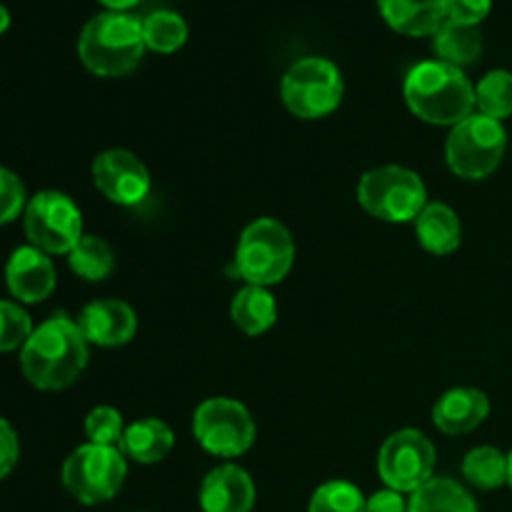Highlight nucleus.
Instances as JSON below:
<instances>
[{
	"label": "nucleus",
	"instance_id": "nucleus-1",
	"mask_svg": "<svg viewBox=\"0 0 512 512\" xmlns=\"http://www.w3.org/2000/svg\"><path fill=\"white\" fill-rule=\"evenodd\" d=\"M90 343L80 333L78 320L53 315L30 333L20 348V370L38 390H63L83 375L90 358Z\"/></svg>",
	"mask_w": 512,
	"mask_h": 512
},
{
	"label": "nucleus",
	"instance_id": "nucleus-2",
	"mask_svg": "<svg viewBox=\"0 0 512 512\" xmlns=\"http://www.w3.org/2000/svg\"><path fill=\"white\" fill-rule=\"evenodd\" d=\"M403 95L410 113L430 125L453 128L475 113V85L463 70L440 60L413 65L405 75Z\"/></svg>",
	"mask_w": 512,
	"mask_h": 512
},
{
	"label": "nucleus",
	"instance_id": "nucleus-3",
	"mask_svg": "<svg viewBox=\"0 0 512 512\" xmlns=\"http://www.w3.org/2000/svg\"><path fill=\"white\" fill-rule=\"evenodd\" d=\"M143 53V20L118 10L90 18L78 38L80 60L100 78H123L133 73L143 60Z\"/></svg>",
	"mask_w": 512,
	"mask_h": 512
},
{
	"label": "nucleus",
	"instance_id": "nucleus-4",
	"mask_svg": "<svg viewBox=\"0 0 512 512\" xmlns=\"http://www.w3.org/2000/svg\"><path fill=\"white\" fill-rule=\"evenodd\" d=\"M295 263V240L275 218H258L240 233L235 270L245 285L270 288L288 278Z\"/></svg>",
	"mask_w": 512,
	"mask_h": 512
},
{
	"label": "nucleus",
	"instance_id": "nucleus-5",
	"mask_svg": "<svg viewBox=\"0 0 512 512\" xmlns=\"http://www.w3.org/2000/svg\"><path fill=\"white\" fill-rule=\"evenodd\" d=\"M358 203L365 213L385 223H413L428 205V188L405 165H380L360 178Z\"/></svg>",
	"mask_w": 512,
	"mask_h": 512
},
{
	"label": "nucleus",
	"instance_id": "nucleus-6",
	"mask_svg": "<svg viewBox=\"0 0 512 512\" xmlns=\"http://www.w3.org/2000/svg\"><path fill=\"white\" fill-rule=\"evenodd\" d=\"M508 150V133L500 120L473 113L450 128L445 160L453 175L463 180H485L498 170Z\"/></svg>",
	"mask_w": 512,
	"mask_h": 512
},
{
	"label": "nucleus",
	"instance_id": "nucleus-7",
	"mask_svg": "<svg viewBox=\"0 0 512 512\" xmlns=\"http://www.w3.org/2000/svg\"><path fill=\"white\" fill-rule=\"evenodd\" d=\"M343 93V73L333 60L320 55L300 58L290 65L280 83L285 108L300 120H320L335 113L343 103Z\"/></svg>",
	"mask_w": 512,
	"mask_h": 512
},
{
	"label": "nucleus",
	"instance_id": "nucleus-8",
	"mask_svg": "<svg viewBox=\"0 0 512 512\" xmlns=\"http://www.w3.org/2000/svg\"><path fill=\"white\" fill-rule=\"evenodd\" d=\"M128 475V463L120 448L85 443L75 448L63 463L65 490L83 505H100L120 493Z\"/></svg>",
	"mask_w": 512,
	"mask_h": 512
},
{
	"label": "nucleus",
	"instance_id": "nucleus-9",
	"mask_svg": "<svg viewBox=\"0 0 512 512\" xmlns=\"http://www.w3.org/2000/svg\"><path fill=\"white\" fill-rule=\"evenodd\" d=\"M193 438L215 458H238L253 448L258 428L243 403L233 398H208L193 413Z\"/></svg>",
	"mask_w": 512,
	"mask_h": 512
},
{
	"label": "nucleus",
	"instance_id": "nucleus-10",
	"mask_svg": "<svg viewBox=\"0 0 512 512\" xmlns=\"http://www.w3.org/2000/svg\"><path fill=\"white\" fill-rule=\"evenodd\" d=\"M23 228L30 245L43 253L70 255L83 238V213L70 195L43 190L25 205Z\"/></svg>",
	"mask_w": 512,
	"mask_h": 512
},
{
	"label": "nucleus",
	"instance_id": "nucleus-11",
	"mask_svg": "<svg viewBox=\"0 0 512 512\" xmlns=\"http://www.w3.org/2000/svg\"><path fill=\"white\" fill-rule=\"evenodd\" d=\"M435 445L425 433L403 428L390 435L378 453V473L385 488L410 493L423 488L435 470Z\"/></svg>",
	"mask_w": 512,
	"mask_h": 512
},
{
	"label": "nucleus",
	"instance_id": "nucleus-12",
	"mask_svg": "<svg viewBox=\"0 0 512 512\" xmlns=\"http://www.w3.org/2000/svg\"><path fill=\"white\" fill-rule=\"evenodd\" d=\"M90 175L103 198L115 205H123V208L143 203L153 188L148 165L125 148H110L95 155Z\"/></svg>",
	"mask_w": 512,
	"mask_h": 512
},
{
	"label": "nucleus",
	"instance_id": "nucleus-13",
	"mask_svg": "<svg viewBox=\"0 0 512 512\" xmlns=\"http://www.w3.org/2000/svg\"><path fill=\"white\" fill-rule=\"evenodd\" d=\"M78 328L90 345L120 348V345H128L138 333V315L125 300H93L80 310Z\"/></svg>",
	"mask_w": 512,
	"mask_h": 512
},
{
	"label": "nucleus",
	"instance_id": "nucleus-14",
	"mask_svg": "<svg viewBox=\"0 0 512 512\" xmlns=\"http://www.w3.org/2000/svg\"><path fill=\"white\" fill-rule=\"evenodd\" d=\"M55 283H58V275H55L53 260L35 245H23L8 258L5 285L20 303H43L55 290Z\"/></svg>",
	"mask_w": 512,
	"mask_h": 512
},
{
	"label": "nucleus",
	"instance_id": "nucleus-15",
	"mask_svg": "<svg viewBox=\"0 0 512 512\" xmlns=\"http://www.w3.org/2000/svg\"><path fill=\"white\" fill-rule=\"evenodd\" d=\"M255 505V483L233 463L210 470L200 485L203 512H250Z\"/></svg>",
	"mask_w": 512,
	"mask_h": 512
},
{
	"label": "nucleus",
	"instance_id": "nucleus-16",
	"mask_svg": "<svg viewBox=\"0 0 512 512\" xmlns=\"http://www.w3.org/2000/svg\"><path fill=\"white\" fill-rule=\"evenodd\" d=\"M490 398L478 388L445 390L433 405V423L443 435H465L488 420Z\"/></svg>",
	"mask_w": 512,
	"mask_h": 512
},
{
	"label": "nucleus",
	"instance_id": "nucleus-17",
	"mask_svg": "<svg viewBox=\"0 0 512 512\" xmlns=\"http://www.w3.org/2000/svg\"><path fill=\"white\" fill-rule=\"evenodd\" d=\"M385 23L403 35H435L448 20L445 0H378Z\"/></svg>",
	"mask_w": 512,
	"mask_h": 512
},
{
	"label": "nucleus",
	"instance_id": "nucleus-18",
	"mask_svg": "<svg viewBox=\"0 0 512 512\" xmlns=\"http://www.w3.org/2000/svg\"><path fill=\"white\" fill-rule=\"evenodd\" d=\"M415 225V238L428 250L430 255H443L455 253L463 240V225H460L458 213L445 203H428L420 210L418 218L413 220Z\"/></svg>",
	"mask_w": 512,
	"mask_h": 512
},
{
	"label": "nucleus",
	"instance_id": "nucleus-19",
	"mask_svg": "<svg viewBox=\"0 0 512 512\" xmlns=\"http://www.w3.org/2000/svg\"><path fill=\"white\" fill-rule=\"evenodd\" d=\"M175 445V433L165 420L143 418L125 428L120 440V453L140 465H155L170 455Z\"/></svg>",
	"mask_w": 512,
	"mask_h": 512
},
{
	"label": "nucleus",
	"instance_id": "nucleus-20",
	"mask_svg": "<svg viewBox=\"0 0 512 512\" xmlns=\"http://www.w3.org/2000/svg\"><path fill=\"white\" fill-rule=\"evenodd\" d=\"M230 318L238 325V330H243L250 338H258L278 323V303L268 288L245 285L233 295Z\"/></svg>",
	"mask_w": 512,
	"mask_h": 512
},
{
	"label": "nucleus",
	"instance_id": "nucleus-21",
	"mask_svg": "<svg viewBox=\"0 0 512 512\" xmlns=\"http://www.w3.org/2000/svg\"><path fill=\"white\" fill-rule=\"evenodd\" d=\"M433 50L440 63L463 70L465 65L475 63L483 53V35L475 25H460L445 20L438 33L433 35Z\"/></svg>",
	"mask_w": 512,
	"mask_h": 512
},
{
	"label": "nucleus",
	"instance_id": "nucleus-22",
	"mask_svg": "<svg viewBox=\"0 0 512 512\" xmlns=\"http://www.w3.org/2000/svg\"><path fill=\"white\" fill-rule=\"evenodd\" d=\"M408 512H478V503L455 480L430 478L410 495Z\"/></svg>",
	"mask_w": 512,
	"mask_h": 512
},
{
	"label": "nucleus",
	"instance_id": "nucleus-23",
	"mask_svg": "<svg viewBox=\"0 0 512 512\" xmlns=\"http://www.w3.org/2000/svg\"><path fill=\"white\" fill-rule=\"evenodd\" d=\"M463 478L478 490H498L508 485V455L493 445L473 448L463 458Z\"/></svg>",
	"mask_w": 512,
	"mask_h": 512
},
{
	"label": "nucleus",
	"instance_id": "nucleus-24",
	"mask_svg": "<svg viewBox=\"0 0 512 512\" xmlns=\"http://www.w3.org/2000/svg\"><path fill=\"white\" fill-rule=\"evenodd\" d=\"M68 265L78 278L88 280V283H100L113 275L115 253L98 235H83L80 243L70 250Z\"/></svg>",
	"mask_w": 512,
	"mask_h": 512
},
{
	"label": "nucleus",
	"instance_id": "nucleus-25",
	"mask_svg": "<svg viewBox=\"0 0 512 512\" xmlns=\"http://www.w3.org/2000/svg\"><path fill=\"white\" fill-rule=\"evenodd\" d=\"M143 38L148 50L170 55L183 48L188 40V23L173 10H155L143 18Z\"/></svg>",
	"mask_w": 512,
	"mask_h": 512
},
{
	"label": "nucleus",
	"instance_id": "nucleus-26",
	"mask_svg": "<svg viewBox=\"0 0 512 512\" xmlns=\"http://www.w3.org/2000/svg\"><path fill=\"white\" fill-rule=\"evenodd\" d=\"M475 113L500 120L512 115V73L510 70H490L475 85Z\"/></svg>",
	"mask_w": 512,
	"mask_h": 512
},
{
	"label": "nucleus",
	"instance_id": "nucleus-27",
	"mask_svg": "<svg viewBox=\"0 0 512 512\" xmlns=\"http://www.w3.org/2000/svg\"><path fill=\"white\" fill-rule=\"evenodd\" d=\"M365 498L358 485L348 480H328L310 498L308 512H365Z\"/></svg>",
	"mask_w": 512,
	"mask_h": 512
},
{
	"label": "nucleus",
	"instance_id": "nucleus-28",
	"mask_svg": "<svg viewBox=\"0 0 512 512\" xmlns=\"http://www.w3.org/2000/svg\"><path fill=\"white\" fill-rule=\"evenodd\" d=\"M123 433L125 423L118 408L98 405V408H93L85 415V435H88V443L105 445V448H118L120 440H123Z\"/></svg>",
	"mask_w": 512,
	"mask_h": 512
},
{
	"label": "nucleus",
	"instance_id": "nucleus-29",
	"mask_svg": "<svg viewBox=\"0 0 512 512\" xmlns=\"http://www.w3.org/2000/svg\"><path fill=\"white\" fill-rule=\"evenodd\" d=\"M33 330L30 315L18 303L0 300V353L23 348Z\"/></svg>",
	"mask_w": 512,
	"mask_h": 512
},
{
	"label": "nucleus",
	"instance_id": "nucleus-30",
	"mask_svg": "<svg viewBox=\"0 0 512 512\" xmlns=\"http://www.w3.org/2000/svg\"><path fill=\"white\" fill-rule=\"evenodd\" d=\"M25 188L13 170L0 165V225L13 223L25 210Z\"/></svg>",
	"mask_w": 512,
	"mask_h": 512
},
{
	"label": "nucleus",
	"instance_id": "nucleus-31",
	"mask_svg": "<svg viewBox=\"0 0 512 512\" xmlns=\"http://www.w3.org/2000/svg\"><path fill=\"white\" fill-rule=\"evenodd\" d=\"M493 0H445V15L450 23L475 25L478 28L488 18Z\"/></svg>",
	"mask_w": 512,
	"mask_h": 512
},
{
	"label": "nucleus",
	"instance_id": "nucleus-32",
	"mask_svg": "<svg viewBox=\"0 0 512 512\" xmlns=\"http://www.w3.org/2000/svg\"><path fill=\"white\" fill-rule=\"evenodd\" d=\"M20 458V443L15 435L13 425L0 418V480L13 473L15 463Z\"/></svg>",
	"mask_w": 512,
	"mask_h": 512
},
{
	"label": "nucleus",
	"instance_id": "nucleus-33",
	"mask_svg": "<svg viewBox=\"0 0 512 512\" xmlns=\"http://www.w3.org/2000/svg\"><path fill=\"white\" fill-rule=\"evenodd\" d=\"M365 512H408V503L403 500V493L385 488L370 495L368 503H365Z\"/></svg>",
	"mask_w": 512,
	"mask_h": 512
},
{
	"label": "nucleus",
	"instance_id": "nucleus-34",
	"mask_svg": "<svg viewBox=\"0 0 512 512\" xmlns=\"http://www.w3.org/2000/svg\"><path fill=\"white\" fill-rule=\"evenodd\" d=\"M100 3H103L105 8H110V10H118V13H125V10H128V8L138 5L140 0H100Z\"/></svg>",
	"mask_w": 512,
	"mask_h": 512
},
{
	"label": "nucleus",
	"instance_id": "nucleus-35",
	"mask_svg": "<svg viewBox=\"0 0 512 512\" xmlns=\"http://www.w3.org/2000/svg\"><path fill=\"white\" fill-rule=\"evenodd\" d=\"M8 28H10V13L5 5H0V35H3Z\"/></svg>",
	"mask_w": 512,
	"mask_h": 512
},
{
	"label": "nucleus",
	"instance_id": "nucleus-36",
	"mask_svg": "<svg viewBox=\"0 0 512 512\" xmlns=\"http://www.w3.org/2000/svg\"><path fill=\"white\" fill-rule=\"evenodd\" d=\"M508 485H510V490H512V453L508 455Z\"/></svg>",
	"mask_w": 512,
	"mask_h": 512
}]
</instances>
